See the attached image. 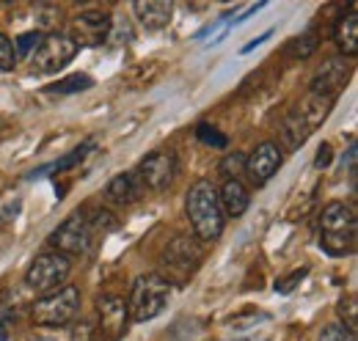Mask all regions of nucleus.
<instances>
[{"label": "nucleus", "mask_w": 358, "mask_h": 341, "mask_svg": "<svg viewBox=\"0 0 358 341\" xmlns=\"http://www.w3.org/2000/svg\"><path fill=\"white\" fill-rule=\"evenodd\" d=\"M185 212H187L193 234L201 242H215L224 234L226 215L218 201V187L210 179H199L190 184L185 196Z\"/></svg>", "instance_id": "nucleus-1"}, {"label": "nucleus", "mask_w": 358, "mask_h": 341, "mask_svg": "<svg viewBox=\"0 0 358 341\" xmlns=\"http://www.w3.org/2000/svg\"><path fill=\"white\" fill-rule=\"evenodd\" d=\"M356 210L350 204H328L320 215V245L328 256H348L356 248Z\"/></svg>", "instance_id": "nucleus-2"}, {"label": "nucleus", "mask_w": 358, "mask_h": 341, "mask_svg": "<svg viewBox=\"0 0 358 341\" xmlns=\"http://www.w3.org/2000/svg\"><path fill=\"white\" fill-rule=\"evenodd\" d=\"M171 298V284L160 273H143L133 281L127 311L133 322H152L155 317L163 314Z\"/></svg>", "instance_id": "nucleus-3"}, {"label": "nucleus", "mask_w": 358, "mask_h": 341, "mask_svg": "<svg viewBox=\"0 0 358 341\" xmlns=\"http://www.w3.org/2000/svg\"><path fill=\"white\" fill-rule=\"evenodd\" d=\"M331 108H334V99H325V96L309 94V96H306V99H303V102H301V105L287 116V122H284V127H281V138H284V143H287L289 149L303 146V143L309 140V135H312L314 129L328 119Z\"/></svg>", "instance_id": "nucleus-4"}, {"label": "nucleus", "mask_w": 358, "mask_h": 341, "mask_svg": "<svg viewBox=\"0 0 358 341\" xmlns=\"http://www.w3.org/2000/svg\"><path fill=\"white\" fill-rule=\"evenodd\" d=\"M80 314V289L61 286L58 292L39 298L31 305V319L39 328H66Z\"/></svg>", "instance_id": "nucleus-5"}, {"label": "nucleus", "mask_w": 358, "mask_h": 341, "mask_svg": "<svg viewBox=\"0 0 358 341\" xmlns=\"http://www.w3.org/2000/svg\"><path fill=\"white\" fill-rule=\"evenodd\" d=\"M72 275V259L69 256H61V254H42L36 256L25 273V286L36 295H52L58 292L61 286H66Z\"/></svg>", "instance_id": "nucleus-6"}, {"label": "nucleus", "mask_w": 358, "mask_h": 341, "mask_svg": "<svg viewBox=\"0 0 358 341\" xmlns=\"http://www.w3.org/2000/svg\"><path fill=\"white\" fill-rule=\"evenodd\" d=\"M94 228L91 220L83 212L66 217L52 234H50V245L55 248V254L61 256H86L94 248Z\"/></svg>", "instance_id": "nucleus-7"}, {"label": "nucleus", "mask_w": 358, "mask_h": 341, "mask_svg": "<svg viewBox=\"0 0 358 341\" xmlns=\"http://www.w3.org/2000/svg\"><path fill=\"white\" fill-rule=\"evenodd\" d=\"M78 50L80 47L69 39V34H47L28 61L36 75H52V72L64 69L78 55Z\"/></svg>", "instance_id": "nucleus-8"}, {"label": "nucleus", "mask_w": 358, "mask_h": 341, "mask_svg": "<svg viewBox=\"0 0 358 341\" xmlns=\"http://www.w3.org/2000/svg\"><path fill=\"white\" fill-rule=\"evenodd\" d=\"M177 170H179V163L177 157H174V152H152V154H146L138 163L135 176H138V182L143 187L160 193V190L171 187V182L177 179Z\"/></svg>", "instance_id": "nucleus-9"}, {"label": "nucleus", "mask_w": 358, "mask_h": 341, "mask_svg": "<svg viewBox=\"0 0 358 341\" xmlns=\"http://www.w3.org/2000/svg\"><path fill=\"white\" fill-rule=\"evenodd\" d=\"M284 163V152L278 143L262 140L248 157H245V176L251 179L254 187H265L270 179L275 176V170Z\"/></svg>", "instance_id": "nucleus-10"}, {"label": "nucleus", "mask_w": 358, "mask_h": 341, "mask_svg": "<svg viewBox=\"0 0 358 341\" xmlns=\"http://www.w3.org/2000/svg\"><path fill=\"white\" fill-rule=\"evenodd\" d=\"M96 319H99V336L105 341H116L124 336L127 322H130V311H127V300L119 295H105L96 303Z\"/></svg>", "instance_id": "nucleus-11"}, {"label": "nucleus", "mask_w": 358, "mask_h": 341, "mask_svg": "<svg viewBox=\"0 0 358 341\" xmlns=\"http://www.w3.org/2000/svg\"><path fill=\"white\" fill-rule=\"evenodd\" d=\"M110 34V17L105 11H86L72 20L69 39L78 47H99Z\"/></svg>", "instance_id": "nucleus-12"}, {"label": "nucleus", "mask_w": 358, "mask_h": 341, "mask_svg": "<svg viewBox=\"0 0 358 341\" xmlns=\"http://www.w3.org/2000/svg\"><path fill=\"white\" fill-rule=\"evenodd\" d=\"M199 261H201V251L190 240H185V237H177L163 251V270L166 273H174L177 275L174 281H185L199 267Z\"/></svg>", "instance_id": "nucleus-13"}, {"label": "nucleus", "mask_w": 358, "mask_h": 341, "mask_svg": "<svg viewBox=\"0 0 358 341\" xmlns=\"http://www.w3.org/2000/svg\"><path fill=\"white\" fill-rule=\"evenodd\" d=\"M348 78H350V66H348V61L334 58V61H328V64L317 72V78L312 80L309 94H317V96H325V99H334V102H336V96L342 94V88H345V83H348Z\"/></svg>", "instance_id": "nucleus-14"}, {"label": "nucleus", "mask_w": 358, "mask_h": 341, "mask_svg": "<svg viewBox=\"0 0 358 341\" xmlns=\"http://www.w3.org/2000/svg\"><path fill=\"white\" fill-rule=\"evenodd\" d=\"M133 11L146 31H163L171 22L174 6L171 0H135Z\"/></svg>", "instance_id": "nucleus-15"}, {"label": "nucleus", "mask_w": 358, "mask_h": 341, "mask_svg": "<svg viewBox=\"0 0 358 341\" xmlns=\"http://www.w3.org/2000/svg\"><path fill=\"white\" fill-rule=\"evenodd\" d=\"M218 201H221V210L229 217H240L251 207V193L248 187L243 184V179H226L218 190Z\"/></svg>", "instance_id": "nucleus-16"}, {"label": "nucleus", "mask_w": 358, "mask_h": 341, "mask_svg": "<svg viewBox=\"0 0 358 341\" xmlns=\"http://www.w3.org/2000/svg\"><path fill=\"white\" fill-rule=\"evenodd\" d=\"M334 42L339 44L342 55H358V14L356 6L348 8V14H342L334 25Z\"/></svg>", "instance_id": "nucleus-17"}, {"label": "nucleus", "mask_w": 358, "mask_h": 341, "mask_svg": "<svg viewBox=\"0 0 358 341\" xmlns=\"http://www.w3.org/2000/svg\"><path fill=\"white\" fill-rule=\"evenodd\" d=\"M108 198L116 201V204H135L141 196H143V184L138 182L135 173H119L108 182Z\"/></svg>", "instance_id": "nucleus-18"}, {"label": "nucleus", "mask_w": 358, "mask_h": 341, "mask_svg": "<svg viewBox=\"0 0 358 341\" xmlns=\"http://www.w3.org/2000/svg\"><path fill=\"white\" fill-rule=\"evenodd\" d=\"M91 85H94V80L89 75H69L58 83L47 85V91H52V94H78V91H89Z\"/></svg>", "instance_id": "nucleus-19"}, {"label": "nucleus", "mask_w": 358, "mask_h": 341, "mask_svg": "<svg viewBox=\"0 0 358 341\" xmlns=\"http://www.w3.org/2000/svg\"><path fill=\"white\" fill-rule=\"evenodd\" d=\"M317 44H320V39H317V34H303V36H295L292 42L287 44V52L292 55V58H309L312 52H317Z\"/></svg>", "instance_id": "nucleus-20"}, {"label": "nucleus", "mask_w": 358, "mask_h": 341, "mask_svg": "<svg viewBox=\"0 0 358 341\" xmlns=\"http://www.w3.org/2000/svg\"><path fill=\"white\" fill-rule=\"evenodd\" d=\"M196 138H199L201 143L213 146V149H226V143H229V138L221 135L218 129L213 127V124H207V122H201V124L196 127Z\"/></svg>", "instance_id": "nucleus-21"}, {"label": "nucleus", "mask_w": 358, "mask_h": 341, "mask_svg": "<svg viewBox=\"0 0 358 341\" xmlns=\"http://www.w3.org/2000/svg\"><path fill=\"white\" fill-rule=\"evenodd\" d=\"M221 176L226 179H240L245 176V154H226L224 163H221Z\"/></svg>", "instance_id": "nucleus-22"}, {"label": "nucleus", "mask_w": 358, "mask_h": 341, "mask_svg": "<svg viewBox=\"0 0 358 341\" xmlns=\"http://www.w3.org/2000/svg\"><path fill=\"white\" fill-rule=\"evenodd\" d=\"M94 146H96L94 140H86L83 146H78V149H75V152H69V154H66L64 160H58V163H52V166H47V168H50V170H66V168H72V166H78V163H80V160L86 157V152H91Z\"/></svg>", "instance_id": "nucleus-23"}, {"label": "nucleus", "mask_w": 358, "mask_h": 341, "mask_svg": "<svg viewBox=\"0 0 358 341\" xmlns=\"http://www.w3.org/2000/svg\"><path fill=\"white\" fill-rule=\"evenodd\" d=\"M39 42H42V34L28 31V34L17 36V42H14V52H17V55H22V58H31V55H34V50L39 47Z\"/></svg>", "instance_id": "nucleus-24"}, {"label": "nucleus", "mask_w": 358, "mask_h": 341, "mask_svg": "<svg viewBox=\"0 0 358 341\" xmlns=\"http://www.w3.org/2000/svg\"><path fill=\"white\" fill-rule=\"evenodd\" d=\"M17 66V52L14 44L6 34H0V72H11Z\"/></svg>", "instance_id": "nucleus-25"}, {"label": "nucleus", "mask_w": 358, "mask_h": 341, "mask_svg": "<svg viewBox=\"0 0 358 341\" xmlns=\"http://www.w3.org/2000/svg\"><path fill=\"white\" fill-rule=\"evenodd\" d=\"M317 341H356V333L348 331L345 325H328Z\"/></svg>", "instance_id": "nucleus-26"}, {"label": "nucleus", "mask_w": 358, "mask_h": 341, "mask_svg": "<svg viewBox=\"0 0 358 341\" xmlns=\"http://www.w3.org/2000/svg\"><path fill=\"white\" fill-rule=\"evenodd\" d=\"M116 226H119V223H116V217H113L110 212H105V210H102V212H96L94 215V220H91L94 234H99V231H102V234H108V231H113Z\"/></svg>", "instance_id": "nucleus-27"}, {"label": "nucleus", "mask_w": 358, "mask_h": 341, "mask_svg": "<svg viewBox=\"0 0 358 341\" xmlns=\"http://www.w3.org/2000/svg\"><path fill=\"white\" fill-rule=\"evenodd\" d=\"M331 160H334V149H331V143H322V146L317 149L314 168H328V166H331Z\"/></svg>", "instance_id": "nucleus-28"}, {"label": "nucleus", "mask_w": 358, "mask_h": 341, "mask_svg": "<svg viewBox=\"0 0 358 341\" xmlns=\"http://www.w3.org/2000/svg\"><path fill=\"white\" fill-rule=\"evenodd\" d=\"M270 36H273V31H268V34H262V36H257V39H251V42H248L245 47H243V50H240V55H248V52H254V50H257L259 44L268 42Z\"/></svg>", "instance_id": "nucleus-29"}, {"label": "nucleus", "mask_w": 358, "mask_h": 341, "mask_svg": "<svg viewBox=\"0 0 358 341\" xmlns=\"http://www.w3.org/2000/svg\"><path fill=\"white\" fill-rule=\"evenodd\" d=\"M259 8H265V3H257V6H251V8H245V11H243V14H240V17H237V20L231 22V25H243V22H245L248 17H254V14L259 11Z\"/></svg>", "instance_id": "nucleus-30"}, {"label": "nucleus", "mask_w": 358, "mask_h": 341, "mask_svg": "<svg viewBox=\"0 0 358 341\" xmlns=\"http://www.w3.org/2000/svg\"><path fill=\"white\" fill-rule=\"evenodd\" d=\"M303 275H306V270H301V273H295V275H292V278H289V281H281V284H278V286H275V292H284V295H287V292H289V289H292V284H295V281H298V278H303Z\"/></svg>", "instance_id": "nucleus-31"}, {"label": "nucleus", "mask_w": 358, "mask_h": 341, "mask_svg": "<svg viewBox=\"0 0 358 341\" xmlns=\"http://www.w3.org/2000/svg\"><path fill=\"white\" fill-rule=\"evenodd\" d=\"M6 339H8V331H6V325L0 322V341H6Z\"/></svg>", "instance_id": "nucleus-32"}]
</instances>
